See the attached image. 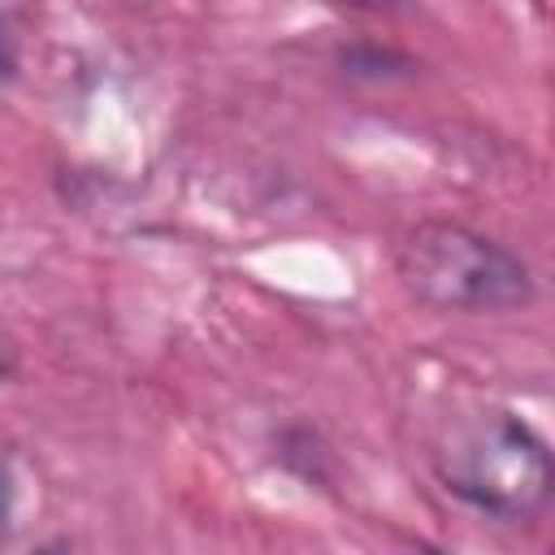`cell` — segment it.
Here are the masks:
<instances>
[{"mask_svg": "<svg viewBox=\"0 0 555 555\" xmlns=\"http://www.w3.org/2000/svg\"><path fill=\"white\" fill-rule=\"evenodd\" d=\"M9 512H13V481H9V473H4V464H0V533H4V525H9Z\"/></svg>", "mask_w": 555, "mask_h": 555, "instance_id": "obj_4", "label": "cell"}, {"mask_svg": "<svg viewBox=\"0 0 555 555\" xmlns=\"http://www.w3.org/2000/svg\"><path fill=\"white\" fill-rule=\"evenodd\" d=\"M338 4H351V9H390L395 0H338Z\"/></svg>", "mask_w": 555, "mask_h": 555, "instance_id": "obj_5", "label": "cell"}, {"mask_svg": "<svg viewBox=\"0 0 555 555\" xmlns=\"http://www.w3.org/2000/svg\"><path fill=\"white\" fill-rule=\"evenodd\" d=\"M447 494L494 520H538L555 490L546 438L512 408H473L442 425L429 451Z\"/></svg>", "mask_w": 555, "mask_h": 555, "instance_id": "obj_1", "label": "cell"}, {"mask_svg": "<svg viewBox=\"0 0 555 555\" xmlns=\"http://www.w3.org/2000/svg\"><path fill=\"white\" fill-rule=\"evenodd\" d=\"M13 377V360H9V351H0V386Z\"/></svg>", "mask_w": 555, "mask_h": 555, "instance_id": "obj_6", "label": "cell"}, {"mask_svg": "<svg viewBox=\"0 0 555 555\" xmlns=\"http://www.w3.org/2000/svg\"><path fill=\"white\" fill-rule=\"evenodd\" d=\"M408 295L434 312H516L538 295L533 269L499 238L464 221H421L395 256Z\"/></svg>", "mask_w": 555, "mask_h": 555, "instance_id": "obj_2", "label": "cell"}, {"mask_svg": "<svg viewBox=\"0 0 555 555\" xmlns=\"http://www.w3.org/2000/svg\"><path fill=\"white\" fill-rule=\"evenodd\" d=\"M17 69H22V43H17L13 22L0 13V82H13Z\"/></svg>", "mask_w": 555, "mask_h": 555, "instance_id": "obj_3", "label": "cell"}]
</instances>
